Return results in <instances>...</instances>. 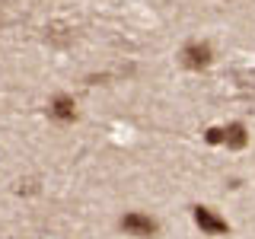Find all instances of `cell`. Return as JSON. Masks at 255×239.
I'll list each match as a JSON object with an SVG mask.
<instances>
[{
    "label": "cell",
    "instance_id": "6da1fadb",
    "mask_svg": "<svg viewBox=\"0 0 255 239\" xmlns=\"http://www.w3.org/2000/svg\"><path fill=\"white\" fill-rule=\"evenodd\" d=\"M214 61H217V54H214V45L207 42V38H188V42L179 48V64L185 70L201 74V70H207Z\"/></svg>",
    "mask_w": 255,
    "mask_h": 239
},
{
    "label": "cell",
    "instance_id": "7a4b0ae2",
    "mask_svg": "<svg viewBox=\"0 0 255 239\" xmlns=\"http://www.w3.org/2000/svg\"><path fill=\"white\" fill-rule=\"evenodd\" d=\"M118 230L131 239H156L159 236V220L147 211H125L118 217Z\"/></svg>",
    "mask_w": 255,
    "mask_h": 239
},
{
    "label": "cell",
    "instance_id": "3957f363",
    "mask_svg": "<svg viewBox=\"0 0 255 239\" xmlns=\"http://www.w3.org/2000/svg\"><path fill=\"white\" fill-rule=\"evenodd\" d=\"M191 220H195V227L204 236H227L230 233V220L211 204H195L191 207Z\"/></svg>",
    "mask_w": 255,
    "mask_h": 239
},
{
    "label": "cell",
    "instance_id": "277c9868",
    "mask_svg": "<svg viewBox=\"0 0 255 239\" xmlns=\"http://www.w3.org/2000/svg\"><path fill=\"white\" fill-rule=\"evenodd\" d=\"M45 115L51 118L54 124H74L80 118V106L70 93H54L51 99L45 102Z\"/></svg>",
    "mask_w": 255,
    "mask_h": 239
},
{
    "label": "cell",
    "instance_id": "5b68a950",
    "mask_svg": "<svg viewBox=\"0 0 255 239\" xmlns=\"http://www.w3.org/2000/svg\"><path fill=\"white\" fill-rule=\"evenodd\" d=\"M220 134H223V140H220V147H227V150H246L249 147V127H246L243 121H227V124H220Z\"/></svg>",
    "mask_w": 255,
    "mask_h": 239
},
{
    "label": "cell",
    "instance_id": "8992f818",
    "mask_svg": "<svg viewBox=\"0 0 255 239\" xmlns=\"http://www.w3.org/2000/svg\"><path fill=\"white\" fill-rule=\"evenodd\" d=\"M204 140L211 143V147H220V140H223V134H220V124L207 127V131H204Z\"/></svg>",
    "mask_w": 255,
    "mask_h": 239
}]
</instances>
